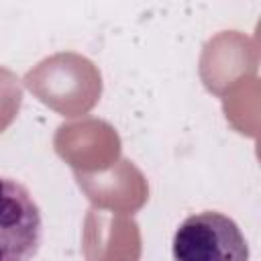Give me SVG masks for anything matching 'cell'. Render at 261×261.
<instances>
[{
  "label": "cell",
  "instance_id": "cell-2",
  "mask_svg": "<svg viewBox=\"0 0 261 261\" xmlns=\"http://www.w3.org/2000/svg\"><path fill=\"white\" fill-rule=\"evenodd\" d=\"M43 241V218L31 192L0 175V261H31Z\"/></svg>",
  "mask_w": 261,
  "mask_h": 261
},
{
  "label": "cell",
  "instance_id": "cell-1",
  "mask_svg": "<svg viewBox=\"0 0 261 261\" xmlns=\"http://www.w3.org/2000/svg\"><path fill=\"white\" fill-rule=\"evenodd\" d=\"M173 261H249V245L226 214L206 210L188 216L171 243Z\"/></svg>",
  "mask_w": 261,
  "mask_h": 261
}]
</instances>
